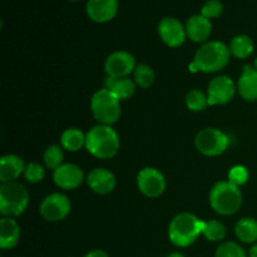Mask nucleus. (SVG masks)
I'll return each instance as SVG.
<instances>
[{
	"label": "nucleus",
	"mask_w": 257,
	"mask_h": 257,
	"mask_svg": "<svg viewBox=\"0 0 257 257\" xmlns=\"http://www.w3.org/2000/svg\"><path fill=\"white\" fill-rule=\"evenodd\" d=\"M212 30V24L210 19L203 15H192L186 23V33L191 40L196 43H202L208 39Z\"/></svg>",
	"instance_id": "nucleus-16"
},
{
	"label": "nucleus",
	"mask_w": 257,
	"mask_h": 257,
	"mask_svg": "<svg viewBox=\"0 0 257 257\" xmlns=\"http://www.w3.org/2000/svg\"><path fill=\"white\" fill-rule=\"evenodd\" d=\"M230 55V48L223 43L208 42L196 52L193 63L198 68V72H218L228 64Z\"/></svg>",
	"instance_id": "nucleus-3"
},
{
	"label": "nucleus",
	"mask_w": 257,
	"mask_h": 257,
	"mask_svg": "<svg viewBox=\"0 0 257 257\" xmlns=\"http://www.w3.org/2000/svg\"><path fill=\"white\" fill-rule=\"evenodd\" d=\"M203 222L192 213H180L171 221L168 227L170 241L177 247H188L202 233Z\"/></svg>",
	"instance_id": "nucleus-2"
},
{
	"label": "nucleus",
	"mask_w": 257,
	"mask_h": 257,
	"mask_svg": "<svg viewBox=\"0 0 257 257\" xmlns=\"http://www.w3.org/2000/svg\"><path fill=\"white\" fill-rule=\"evenodd\" d=\"M210 203L213 210L223 216L233 215L242 205V193L230 181H222L213 186L210 193Z\"/></svg>",
	"instance_id": "nucleus-4"
},
{
	"label": "nucleus",
	"mask_w": 257,
	"mask_h": 257,
	"mask_svg": "<svg viewBox=\"0 0 257 257\" xmlns=\"http://www.w3.org/2000/svg\"><path fill=\"white\" fill-rule=\"evenodd\" d=\"M137 185L147 197H158L166 190V180L162 173L152 167L143 168L137 176Z\"/></svg>",
	"instance_id": "nucleus-9"
},
{
	"label": "nucleus",
	"mask_w": 257,
	"mask_h": 257,
	"mask_svg": "<svg viewBox=\"0 0 257 257\" xmlns=\"http://www.w3.org/2000/svg\"><path fill=\"white\" fill-rule=\"evenodd\" d=\"M69 212L70 201L62 193H52L47 196L40 205V213L45 220L50 222L64 220Z\"/></svg>",
	"instance_id": "nucleus-8"
},
{
	"label": "nucleus",
	"mask_w": 257,
	"mask_h": 257,
	"mask_svg": "<svg viewBox=\"0 0 257 257\" xmlns=\"http://www.w3.org/2000/svg\"><path fill=\"white\" fill-rule=\"evenodd\" d=\"M44 162L48 168L57 170L63 162V151L59 146H50L44 152Z\"/></svg>",
	"instance_id": "nucleus-27"
},
{
	"label": "nucleus",
	"mask_w": 257,
	"mask_h": 257,
	"mask_svg": "<svg viewBox=\"0 0 257 257\" xmlns=\"http://www.w3.org/2000/svg\"><path fill=\"white\" fill-rule=\"evenodd\" d=\"M84 257H109V256H108L104 251L95 250V251H92V252L87 253Z\"/></svg>",
	"instance_id": "nucleus-32"
},
{
	"label": "nucleus",
	"mask_w": 257,
	"mask_h": 257,
	"mask_svg": "<svg viewBox=\"0 0 257 257\" xmlns=\"http://www.w3.org/2000/svg\"><path fill=\"white\" fill-rule=\"evenodd\" d=\"M216 257H247L245 250L235 242L222 243L216 251Z\"/></svg>",
	"instance_id": "nucleus-28"
},
{
	"label": "nucleus",
	"mask_w": 257,
	"mask_h": 257,
	"mask_svg": "<svg viewBox=\"0 0 257 257\" xmlns=\"http://www.w3.org/2000/svg\"><path fill=\"white\" fill-rule=\"evenodd\" d=\"M158 33L160 37L168 47H180L185 43L186 39V28H183L182 23L175 18H165L161 20L158 25Z\"/></svg>",
	"instance_id": "nucleus-12"
},
{
	"label": "nucleus",
	"mask_w": 257,
	"mask_h": 257,
	"mask_svg": "<svg viewBox=\"0 0 257 257\" xmlns=\"http://www.w3.org/2000/svg\"><path fill=\"white\" fill-rule=\"evenodd\" d=\"M236 92L235 83L226 75H220L211 80L208 84L207 99L208 105L226 104L233 98Z\"/></svg>",
	"instance_id": "nucleus-10"
},
{
	"label": "nucleus",
	"mask_w": 257,
	"mask_h": 257,
	"mask_svg": "<svg viewBox=\"0 0 257 257\" xmlns=\"http://www.w3.org/2000/svg\"><path fill=\"white\" fill-rule=\"evenodd\" d=\"M24 170V162L20 157L14 155L3 156L0 160V181L3 183L15 182Z\"/></svg>",
	"instance_id": "nucleus-17"
},
{
	"label": "nucleus",
	"mask_w": 257,
	"mask_h": 257,
	"mask_svg": "<svg viewBox=\"0 0 257 257\" xmlns=\"http://www.w3.org/2000/svg\"><path fill=\"white\" fill-rule=\"evenodd\" d=\"M186 105L190 110L201 112V110L206 109V107L208 105L207 95H205V93H202L201 90H191L186 97Z\"/></svg>",
	"instance_id": "nucleus-25"
},
{
	"label": "nucleus",
	"mask_w": 257,
	"mask_h": 257,
	"mask_svg": "<svg viewBox=\"0 0 257 257\" xmlns=\"http://www.w3.org/2000/svg\"><path fill=\"white\" fill-rule=\"evenodd\" d=\"M255 45L252 39L247 35H237L232 39L230 44V52L233 57L238 59H246L253 53Z\"/></svg>",
	"instance_id": "nucleus-21"
},
{
	"label": "nucleus",
	"mask_w": 257,
	"mask_h": 257,
	"mask_svg": "<svg viewBox=\"0 0 257 257\" xmlns=\"http://www.w3.org/2000/svg\"><path fill=\"white\" fill-rule=\"evenodd\" d=\"M87 182L89 187L99 195H108L115 187V177L105 168H95L88 175Z\"/></svg>",
	"instance_id": "nucleus-15"
},
{
	"label": "nucleus",
	"mask_w": 257,
	"mask_h": 257,
	"mask_svg": "<svg viewBox=\"0 0 257 257\" xmlns=\"http://www.w3.org/2000/svg\"><path fill=\"white\" fill-rule=\"evenodd\" d=\"M135 69V58L131 53L124 50L114 52L105 62V72L108 73V77L127 78Z\"/></svg>",
	"instance_id": "nucleus-11"
},
{
	"label": "nucleus",
	"mask_w": 257,
	"mask_h": 257,
	"mask_svg": "<svg viewBox=\"0 0 257 257\" xmlns=\"http://www.w3.org/2000/svg\"><path fill=\"white\" fill-rule=\"evenodd\" d=\"M202 235L205 236L208 241L217 242V241H221L225 238L226 227L223 226V223L220 222V221H207V222H203Z\"/></svg>",
	"instance_id": "nucleus-24"
},
{
	"label": "nucleus",
	"mask_w": 257,
	"mask_h": 257,
	"mask_svg": "<svg viewBox=\"0 0 257 257\" xmlns=\"http://www.w3.org/2000/svg\"><path fill=\"white\" fill-rule=\"evenodd\" d=\"M20 228L18 223L10 217L0 220V247L3 250H10L15 247L19 241Z\"/></svg>",
	"instance_id": "nucleus-19"
},
{
	"label": "nucleus",
	"mask_w": 257,
	"mask_h": 257,
	"mask_svg": "<svg viewBox=\"0 0 257 257\" xmlns=\"http://www.w3.org/2000/svg\"><path fill=\"white\" fill-rule=\"evenodd\" d=\"M60 141H62V146L65 150L75 152L85 145V136L78 128H69V130L63 132Z\"/></svg>",
	"instance_id": "nucleus-23"
},
{
	"label": "nucleus",
	"mask_w": 257,
	"mask_h": 257,
	"mask_svg": "<svg viewBox=\"0 0 257 257\" xmlns=\"http://www.w3.org/2000/svg\"><path fill=\"white\" fill-rule=\"evenodd\" d=\"M168 257H185V256L181 255V253H178V252H175V253H171V255H168Z\"/></svg>",
	"instance_id": "nucleus-34"
},
{
	"label": "nucleus",
	"mask_w": 257,
	"mask_h": 257,
	"mask_svg": "<svg viewBox=\"0 0 257 257\" xmlns=\"http://www.w3.org/2000/svg\"><path fill=\"white\" fill-rule=\"evenodd\" d=\"M93 115L95 119L104 125H112L120 118L119 99L108 89H100L93 95L92 103Z\"/></svg>",
	"instance_id": "nucleus-6"
},
{
	"label": "nucleus",
	"mask_w": 257,
	"mask_h": 257,
	"mask_svg": "<svg viewBox=\"0 0 257 257\" xmlns=\"http://www.w3.org/2000/svg\"><path fill=\"white\" fill-rule=\"evenodd\" d=\"M255 68L257 69V58L255 59Z\"/></svg>",
	"instance_id": "nucleus-35"
},
{
	"label": "nucleus",
	"mask_w": 257,
	"mask_h": 257,
	"mask_svg": "<svg viewBox=\"0 0 257 257\" xmlns=\"http://www.w3.org/2000/svg\"><path fill=\"white\" fill-rule=\"evenodd\" d=\"M85 147L94 157L107 160L117 155L119 137L110 125H95L85 136Z\"/></svg>",
	"instance_id": "nucleus-1"
},
{
	"label": "nucleus",
	"mask_w": 257,
	"mask_h": 257,
	"mask_svg": "<svg viewBox=\"0 0 257 257\" xmlns=\"http://www.w3.org/2000/svg\"><path fill=\"white\" fill-rule=\"evenodd\" d=\"M83 171L73 163H65L54 170L53 178L58 187L63 190H74L83 182Z\"/></svg>",
	"instance_id": "nucleus-13"
},
{
	"label": "nucleus",
	"mask_w": 257,
	"mask_h": 257,
	"mask_svg": "<svg viewBox=\"0 0 257 257\" xmlns=\"http://www.w3.org/2000/svg\"><path fill=\"white\" fill-rule=\"evenodd\" d=\"M227 136L216 128H205L196 137V147L201 153L206 156H220L227 150Z\"/></svg>",
	"instance_id": "nucleus-7"
},
{
	"label": "nucleus",
	"mask_w": 257,
	"mask_h": 257,
	"mask_svg": "<svg viewBox=\"0 0 257 257\" xmlns=\"http://www.w3.org/2000/svg\"><path fill=\"white\" fill-rule=\"evenodd\" d=\"M135 80L140 87L148 88L155 82V73L148 65L140 64L135 69Z\"/></svg>",
	"instance_id": "nucleus-26"
},
{
	"label": "nucleus",
	"mask_w": 257,
	"mask_h": 257,
	"mask_svg": "<svg viewBox=\"0 0 257 257\" xmlns=\"http://www.w3.org/2000/svg\"><path fill=\"white\" fill-rule=\"evenodd\" d=\"M236 236L245 243L257 242V221L255 218H242L236 225Z\"/></svg>",
	"instance_id": "nucleus-22"
},
{
	"label": "nucleus",
	"mask_w": 257,
	"mask_h": 257,
	"mask_svg": "<svg viewBox=\"0 0 257 257\" xmlns=\"http://www.w3.org/2000/svg\"><path fill=\"white\" fill-rule=\"evenodd\" d=\"M222 3L220 0H208L205 3L202 10H201V15H203L207 19H212V18H217L222 14Z\"/></svg>",
	"instance_id": "nucleus-30"
},
{
	"label": "nucleus",
	"mask_w": 257,
	"mask_h": 257,
	"mask_svg": "<svg viewBox=\"0 0 257 257\" xmlns=\"http://www.w3.org/2000/svg\"><path fill=\"white\" fill-rule=\"evenodd\" d=\"M238 92L247 102L257 100V69L251 65H245L238 79Z\"/></svg>",
	"instance_id": "nucleus-18"
},
{
	"label": "nucleus",
	"mask_w": 257,
	"mask_h": 257,
	"mask_svg": "<svg viewBox=\"0 0 257 257\" xmlns=\"http://www.w3.org/2000/svg\"><path fill=\"white\" fill-rule=\"evenodd\" d=\"M248 257H257V243L253 245V247L250 250V255H248Z\"/></svg>",
	"instance_id": "nucleus-33"
},
{
	"label": "nucleus",
	"mask_w": 257,
	"mask_h": 257,
	"mask_svg": "<svg viewBox=\"0 0 257 257\" xmlns=\"http://www.w3.org/2000/svg\"><path fill=\"white\" fill-rule=\"evenodd\" d=\"M248 180V171L247 168L243 167V166H235L230 170L228 172V181H230L232 185L240 186L245 185Z\"/></svg>",
	"instance_id": "nucleus-29"
},
{
	"label": "nucleus",
	"mask_w": 257,
	"mask_h": 257,
	"mask_svg": "<svg viewBox=\"0 0 257 257\" xmlns=\"http://www.w3.org/2000/svg\"><path fill=\"white\" fill-rule=\"evenodd\" d=\"M118 12V0H88L87 14L93 22L112 20Z\"/></svg>",
	"instance_id": "nucleus-14"
},
{
	"label": "nucleus",
	"mask_w": 257,
	"mask_h": 257,
	"mask_svg": "<svg viewBox=\"0 0 257 257\" xmlns=\"http://www.w3.org/2000/svg\"><path fill=\"white\" fill-rule=\"evenodd\" d=\"M105 89L110 90L119 100L128 99L136 92V84L130 78H112L105 79Z\"/></svg>",
	"instance_id": "nucleus-20"
},
{
	"label": "nucleus",
	"mask_w": 257,
	"mask_h": 257,
	"mask_svg": "<svg viewBox=\"0 0 257 257\" xmlns=\"http://www.w3.org/2000/svg\"><path fill=\"white\" fill-rule=\"evenodd\" d=\"M44 170L40 165L38 163H29V165L25 166V170H24V176L27 178V181L32 183H37L40 182V181L44 178Z\"/></svg>",
	"instance_id": "nucleus-31"
},
{
	"label": "nucleus",
	"mask_w": 257,
	"mask_h": 257,
	"mask_svg": "<svg viewBox=\"0 0 257 257\" xmlns=\"http://www.w3.org/2000/svg\"><path fill=\"white\" fill-rule=\"evenodd\" d=\"M29 195L22 183L8 182L0 187V212L5 217L20 216L28 207Z\"/></svg>",
	"instance_id": "nucleus-5"
}]
</instances>
